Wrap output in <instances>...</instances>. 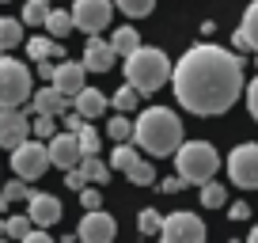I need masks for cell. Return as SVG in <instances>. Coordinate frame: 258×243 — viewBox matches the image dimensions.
<instances>
[{
	"instance_id": "cell-1",
	"label": "cell",
	"mask_w": 258,
	"mask_h": 243,
	"mask_svg": "<svg viewBox=\"0 0 258 243\" xmlns=\"http://www.w3.org/2000/svg\"><path fill=\"white\" fill-rule=\"evenodd\" d=\"M171 88L190 114H202V118L224 114L235 106L239 91H247L243 61L220 46H209V42L190 46L178 61V69L171 73Z\"/></svg>"
},
{
	"instance_id": "cell-2",
	"label": "cell",
	"mask_w": 258,
	"mask_h": 243,
	"mask_svg": "<svg viewBox=\"0 0 258 243\" xmlns=\"http://www.w3.org/2000/svg\"><path fill=\"white\" fill-rule=\"evenodd\" d=\"M133 141L141 152L148 156H175L182 148V122L167 106H148L137 122H133Z\"/></svg>"
},
{
	"instance_id": "cell-3",
	"label": "cell",
	"mask_w": 258,
	"mask_h": 243,
	"mask_svg": "<svg viewBox=\"0 0 258 243\" xmlns=\"http://www.w3.org/2000/svg\"><path fill=\"white\" fill-rule=\"evenodd\" d=\"M125 80L145 95V91H160L163 84L171 80V61L163 49H152V46H141L137 53L125 57Z\"/></svg>"
},
{
	"instance_id": "cell-4",
	"label": "cell",
	"mask_w": 258,
	"mask_h": 243,
	"mask_svg": "<svg viewBox=\"0 0 258 243\" xmlns=\"http://www.w3.org/2000/svg\"><path fill=\"white\" fill-rule=\"evenodd\" d=\"M175 163H178L175 175H182L186 183H209V178L217 175V167H220V156H217V148H213L209 141H186L175 152Z\"/></svg>"
},
{
	"instance_id": "cell-5",
	"label": "cell",
	"mask_w": 258,
	"mask_h": 243,
	"mask_svg": "<svg viewBox=\"0 0 258 243\" xmlns=\"http://www.w3.org/2000/svg\"><path fill=\"white\" fill-rule=\"evenodd\" d=\"M31 95H34L31 69H27L23 61L0 57V110H4V106H23Z\"/></svg>"
},
{
	"instance_id": "cell-6",
	"label": "cell",
	"mask_w": 258,
	"mask_h": 243,
	"mask_svg": "<svg viewBox=\"0 0 258 243\" xmlns=\"http://www.w3.org/2000/svg\"><path fill=\"white\" fill-rule=\"evenodd\" d=\"M49 145H42V141H23L19 148H12V171H16L19 178H27V183H34V178H42L49 171Z\"/></svg>"
},
{
	"instance_id": "cell-7",
	"label": "cell",
	"mask_w": 258,
	"mask_h": 243,
	"mask_svg": "<svg viewBox=\"0 0 258 243\" xmlns=\"http://www.w3.org/2000/svg\"><path fill=\"white\" fill-rule=\"evenodd\" d=\"M228 178L243 190H258V145L254 141L232 148V156H228Z\"/></svg>"
},
{
	"instance_id": "cell-8",
	"label": "cell",
	"mask_w": 258,
	"mask_h": 243,
	"mask_svg": "<svg viewBox=\"0 0 258 243\" xmlns=\"http://www.w3.org/2000/svg\"><path fill=\"white\" fill-rule=\"evenodd\" d=\"M163 243H205V224L198 213H171L163 217Z\"/></svg>"
},
{
	"instance_id": "cell-9",
	"label": "cell",
	"mask_w": 258,
	"mask_h": 243,
	"mask_svg": "<svg viewBox=\"0 0 258 243\" xmlns=\"http://www.w3.org/2000/svg\"><path fill=\"white\" fill-rule=\"evenodd\" d=\"M110 12H114L110 0H76L73 4V23H76V31L99 34L106 23H110Z\"/></svg>"
},
{
	"instance_id": "cell-10",
	"label": "cell",
	"mask_w": 258,
	"mask_h": 243,
	"mask_svg": "<svg viewBox=\"0 0 258 243\" xmlns=\"http://www.w3.org/2000/svg\"><path fill=\"white\" fill-rule=\"evenodd\" d=\"M114 232H118L114 217L103 213V209H95V213H84L80 228H76V239L80 243H114Z\"/></svg>"
},
{
	"instance_id": "cell-11",
	"label": "cell",
	"mask_w": 258,
	"mask_h": 243,
	"mask_svg": "<svg viewBox=\"0 0 258 243\" xmlns=\"http://www.w3.org/2000/svg\"><path fill=\"white\" fill-rule=\"evenodd\" d=\"M31 137V122L19 106H4L0 110V148H19Z\"/></svg>"
},
{
	"instance_id": "cell-12",
	"label": "cell",
	"mask_w": 258,
	"mask_h": 243,
	"mask_svg": "<svg viewBox=\"0 0 258 243\" xmlns=\"http://www.w3.org/2000/svg\"><path fill=\"white\" fill-rule=\"evenodd\" d=\"M49 160H53V167H61V171L80 167V160H84L80 137H76V133H57V137H49Z\"/></svg>"
},
{
	"instance_id": "cell-13",
	"label": "cell",
	"mask_w": 258,
	"mask_h": 243,
	"mask_svg": "<svg viewBox=\"0 0 258 243\" xmlns=\"http://www.w3.org/2000/svg\"><path fill=\"white\" fill-rule=\"evenodd\" d=\"M27 217L34 220V228H49L61 220V202H57L53 194H38L34 190L31 198H27Z\"/></svg>"
},
{
	"instance_id": "cell-14",
	"label": "cell",
	"mask_w": 258,
	"mask_h": 243,
	"mask_svg": "<svg viewBox=\"0 0 258 243\" xmlns=\"http://www.w3.org/2000/svg\"><path fill=\"white\" fill-rule=\"evenodd\" d=\"M84 73H88V65L84 61H61L57 65V73H53V88L57 91H64L69 99H76L88 84H84Z\"/></svg>"
},
{
	"instance_id": "cell-15",
	"label": "cell",
	"mask_w": 258,
	"mask_h": 243,
	"mask_svg": "<svg viewBox=\"0 0 258 243\" xmlns=\"http://www.w3.org/2000/svg\"><path fill=\"white\" fill-rule=\"evenodd\" d=\"M114 57H118V49H114V42H103L91 34L88 46H84V65L91 69V73H110Z\"/></svg>"
},
{
	"instance_id": "cell-16",
	"label": "cell",
	"mask_w": 258,
	"mask_h": 243,
	"mask_svg": "<svg viewBox=\"0 0 258 243\" xmlns=\"http://www.w3.org/2000/svg\"><path fill=\"white\" fill-rule=\"evenodd\" d=\"M73 106H76V110H80L88 122H95V118H103V114H106V106H110V103H106V95H103V91H95V88H84L80 95L73 99Z\"/></svg>"
},
{
	"instance_id": "cell-17",
	"label": "cell",
	"mask_w": 258,
	"mask_h": 243,
	"mask_svg": "<svg viewBox=\"0 0 258 243\" xmlns=\"http://www.w3.org/2000/svg\"><path fill=\"white\" fill-rule=\"evenodd\" d=\"M31 99H34V114H64V106H69V95L57 91L53 84L42 88V91H34Z\"/></svg>"
},
{
	"instance_id": "cell-18",
	"label": "cell",
	"mask_w": 258,
	"mask_h": 243,
	"mask_svg": "<svg viewBox=\"0 0 258 243\" xmlns=\"http://www.w3.org/2000/svg\"><path fill=\"white\" fill-rule=\"evenodd\" d=\"M0 232L8 235V239L23 243L27 235L34 232V220H31V217H4V220H0Z\"/></svg>"
},
{
	"instance_id": "cell-19",
	"label": "cell",
	"mask_w": 258,
	"mask_h": 243,
	"mask_svg": "<svg viewBox=\"0 0 258 243\" xmlns=\"http://www.w3.org/2000/svg\"><path fill=\"white\" fill-rule=\"evenodd\" d=\"M27 53H31V61H49V57H64V49L53 38H31L27 42Z\"/></svg>"
},
{
	"instance_id": "cell-20",
	"label": "cell",
	"mask_w": 258,
	"mask_h": 243,
	"mask_svg": "<svg viewBox=\"0 0 258 243\" xmlns=\"http://www.w3.org/2000/svg\"><path fill=\"white\" fill-rule=\"evenodd\" d=\"M23 42V23L19 19H0V53H8Z\"/></svg>"
},
{
	"instance_id": "cell-21",
	"label": "cell",
	"mask_w": 258,
	"mask_h": 243,
	"mask_svg": "<svg viewBox=\"0 0 258 243\" xmlns=\"http://www.w3.org/2000/svg\"><path fill=\"white\" fill-rule=\"evenodd\" d=\"M110 42H114V49H118L121 57H129V53H137V49H141V34L133 31V27H118Z\"/></svg>"
},
{
	"instance_id": "cell-22",
	"label": "cell",
	"mask_w": 258,
	"mask_h": 243,
	"mask_svg": "<svg viewBox=\"0 0 258 243\" xmlns=\"http://www.w3.org/2000/svg\"><path fill=\"white\" fill-rule=\"evenodd\" d=\"M49 0H27L23 4V23L27 27H46V19H49Z\"/></svg>"
},
{
	"instance_id": "cell-23",
	"label": "cell",
	"mask_w": 258,
	"mask_h": 243,
	"mask_svg": "<svg viewBox=\"0 0 258 243\" xmlns=\"http://www.w3.org/2000/svg\"><path fill=\"white\" fill-rule=\"evenodd\" d=\"M73 27H76L73 23V12H61V8H53V12H49V19H46V31L53 34V38H64Z\"/></svg>"
},
{
	"instance_id": "cell-24",
	"label": "cell",
	"mask_w": 258,
	"mask_h": 243,
	"mask_svg": "<svg viewBox=\"0 0 258 243\" xmlns=\"http://www.w3.org/2000/svg\"><path fill=\"white\" fill-rule=\"evenodd\" d=\"M137 160H141V152H137V148H133V145H125V141H121V145L114 148V156H110V167L125 175V171L133 167V163H137Z\"/></svg>"
},
{
	"instance_id": "cell-25",
	"label": "cell",
	"mask_w": 258,
	"mask_h": 243,
	"mask_svg": "<svg viewBox=\"0 0 258 243\" xmlns=\"http://www.w3.org/2000/svg\"><path fill=\"white\" fill-rule=\"evenodd\" d=\"M80 171H84V178H88V183H106V178H110V167H106L99 156H84V160H80Z\"/></svg>"
},
{
	"instance_id": "cell-26",
	"label": "cell",
	"mask_w": 258,
	"mask_h": 243,
	"mask_svg": "<svg viewBox=\"0 0 258 243\" xmlns=\"http://www.w3.org/2000/svg\"><path fill=\"white\" fill-rule=\"evenodd\" d=\"M137 99H141V91L133 88V84H125V88L114 91L110 103H114V110H118V114H129V110H137Z\"/></svg>"
},
{
	"instance_id": "cell-27",
	"label": "cell",
	"mask_w": 258,
	"mask_h": 243,
	"mask_svg": "<svg viewBox=\"0 0 258 243\" xmlns=\"http://www.w3.org/2000/svg\"><path fill=\"white\" fill-rule=\"evenodd\" d=\"M137 232L141 235H160L163 232V217L156 209H141L137 213Z\"/></svg>"
},
{
	"instance_id": "cell-28",
	"label": "cell",
	"mask_w": 258,
	"mask_h": 243,
	"mask_svg": "<svg viewBox=\"0 0 258 243\" xmlns=\"http://www.w3.org/2000/svg\"><path fill=\"white\" fill-rule=\"evenodd\" d=\"M31 133H34L38 141L57 137V114H34V122H31Z\"/></svg>"
},
{
	"instance_id": "cell-29",
	"label": "cell",
	"mask_w": 258,
	"mask_h": 243,
	"mask_svg": "<svg viewBox=\"0 0 258 243\" xmlns=\"http://www.w3.org/2000/svg\"><path fill=\"white\" fill-rule=\"evenodd\" d=\"M228 202V194H224V187H220V183H202V205L205 209H220V205Z\"/></svg>"
},
{
	"instance_id": "cell-30",
	"label": "cell",
	"mask_w": 258,
	"mask_h": 243,
	"mask_svg": "<svg viewBox=\"0 0 258 243\" xmlns=\"http://www.w3.org/2000/svg\"><path fill=\"white\" fill-rule=\"evenodd\" d=\"M31 194L34 190L27 187V178H19V175H16V183H4V187H0V198H4V202H27Z\"/></svg>"
},
{
	"instance_id": "cell-31",
	"label": "cell",
	"mask_w": 258,
	"mask_h": 243,
	"mask_svg": "<svg viewBox=\"0 0 258 243\" xmlns=\"http://www.w3.org/2000/svg\"><path fill=\"white\" fill-rule=\"evenodd\" d=\"M106 133H110V137L121 145V141H129V137H133V122H129L125 114H114V118L106 122Z\"/></svg>"
},
{
	"instance_id": "cell-32",
	"label": "cell",
	"mask_w": 258,
	"mask_h": 243,
	"mask_svg": "<svg viewBox=\"0 0 258 243\" xmlns=\"http://www.w3.org/2000/svg\"><path fill=\"white\" fill-rule=\"evenodd\" d=\"M243 34H247V42H250V49L258 53V0L247 8V16H243V27H239Z\"/></svg>"
},
{
	"instance_id": "cell-33",
	"label": "cell",
	"mask_w": 258,
	"mask_h": 243,
	"mask_svg": "<svg viewBox=\"0 0 258 243\" xmlns=\"http://www.w3.org/2000/svg\"><path fill=\"white\" fill-rule=\"evenodd\" d=\"M129 175V183H137V187H148V183H156V171H152V163L148 160H137L133 167L125 171Z\"/></svg>"
},
{
	"instance_id": "cell-34",
	"label": "cell",
	"mask_w": 258,
	"mask_h": 243,
	"mask_svg": "<svg viewBox=\"0 0 258 243\" xmlns=\"http://www.w3.org/2000/svg\"><path fill=\"white\" fill-rule=\"evenodd\" d=\"M118 8L125 12L129 19H141V16H152L156 0H118Z\"/></svg>"
},
{
	"instance_id": "cell-35",
	"label": "cell",
	"mask_w": 258,
	"mask_h": 243,
	"mask_svg": "<svg viewBox=\"0 0 258 243\" xmlns=\"http://www.w3.org/2000/svg\"><path fill=\"white\" fill-rule=\"evenodd\" d=\"M76 137H80V148H84V156H95V152H99V133L91 130V122L84 126L80 133H76Z\"/></svg>"
},
{
	"instance_id": "cell-36",
	"label": "cell",
	"mask_w": 258,
	"mask_h": 243,
	"mask_svg": "<svg viewBox=\"0 0 258 243\" xmlns=\"http://www.w3.org/2000/svg\"><path fill=\"white\" fill-rule=\"evenodd\" d=\"M80 205H84V213L103 209V194H99L95 187H84V190H80Z\"/></svg>"
},
{
	"instance_id": "cell-37",
	"label": "cell",
	"mask_w": 258,
	"mask_h": 243,
	"mask_svg": "<svg viewBox=\"0 0 258 243\" xmlns=\"http://www.w3.org/2000/svg\"><path fill=\"white\" fill-rule=\"evenodd\" d=\"M64 187H69V190H76V194H80V190L88 187V178H84V171H80V167L64 171Z\"/></svg>"
},
{
	"instance_id": "cell-38",
	"label": "cell",
	"mask_w": 258,
	"mask_h": 243,
	"mask_svg": "<svg viewBox=\"0 0 258 243\" xmlns=\"http://www.w3.org/2000/svg\"><path fill=\"white\" fill-rule=\"evenodd\" d=\"M84 126H88V118H84L80 110H73V114H64V130H69V133H80Z\"/></svg>"
},
{
	"instance_id": "cell-39",
	"label": "cell",
	"mask_w": 258,
	"mask_h": 243,
	"mask_svg": "<svg viewBox=\"0 0 258 243\" xmlns=\"http://www.w3.org/2000/svg\"><path fill=\"white\" fill-rule=\"evenodd\" d=\"M228 220H250V205H247V202L228 205Z\"/></svg>"
},
{
	"instance_id": "cell-40",
	"label": "cell",
	"mask_w": 258,
	"mask_h": 243,
	"mask_svg": "<svg viewBox=\"0 0 258 243\" xmlns=\"http://www.w3.org/2000/svg\"><path fill=\"white\" fill-rule=\"evenodd\" d=\"M182 187H190V183H186L182 175H171V178H163V183H160V190H163V194H175V190H182Z\"/></svg>"
},
{
	"instance_id": "cell-41",
	"label": "cell",
	"mask_w": 258,
	"mask_h": 243,
	"mask_svg": "<svg viewBox=\"0 0 258 243\" xmlns=\"http://www.w3.org/2000/svg\"><path fill=\"white\" fill-rule=\"evenodd\" d=\"M247 106H250V114H254V122H258V76L247 84Z\"/></svg>"
},
{
	"instance_id": "cell-42",
	"label": "cell",
	"mask_w": 258,
	"mask_h": 243,
	"mask_svg": "<svg viewBox=\"0 0 258 243\" xmlns=\"http://www.w3.org/2000/svg\"><path fill=\"white\" fill-rule=\"evenodd\" d=\"M23 243H57V239H49V235H46V228H34V232L27 235Z\"/></svg>"
},
{
	"instance_id": "cell-43",
	"label": "cell",
	"mask_w": 258,
	"mask_h": 243,
	"mask_svg": "<svg viewBox=\"0 0 258 243\" xmlns=\"http://www.w3.org/2000/svg\"><path fill=\"white\" fill-rule=\"evenodd\" d=\"M232 46L239 49V53H247V49H250V42H247V34H243V31H235V34H232Z\"/></svg>"
},
{
	"instance_id": "cell-44",
	"label": "cell",
	"mask_w": 258,
	"mask_h": 243,
	"mask_svg": "<svg viewBox=\"0 0 258 243\" xmlns=\"http://www.w3.org/2000/svg\"><path fill=\"white\" fill-rule=\"evenodd\" d=\"M53 73H57V65H49V61H38V76H42V80L53 84Z\"/></svg>"
},
{
	"instance_id": "cell-45",
	"label": "cell",
	"mask_w": 258,
	"mask_h": 243,
	"mask_svg": "<svg viewBox=\"0 0 258 243\" xmlns=\"http://www.w3.org/2000/svg\"><path fill=\"white\" fill-rule=\"evenodd\" d=\"M247 243H258V224H254V232L247 235Z\"/></svg>"
},
{
	"instance_id": "cell-46",
	"label": "cell",
	"mask_w": 258,
	"mask_h": 243,
	"mask_svg": "<svg viewBox=\"0 0 258 243\" xmlns=\"http://www.w3.org/2000/svg\"><path fill=\"white\" fill-rule=\"evenodd\" d=\"M0 187H4V183H0Z\"/></svg>"
}]
</instances>
